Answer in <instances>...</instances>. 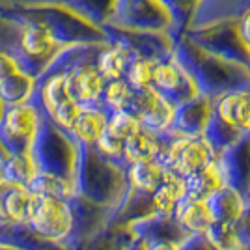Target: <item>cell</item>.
Here are the masks:
<instances>
[{"label":"cell","instance_id":"obj_1","mask_svg":"<svg viewBox=\"0 0 250 250\" xmlns=\"http://www.w3.org/2000/svg\"><path fill=\"white\" fill-rule=\"evenodd\" d=\"M174 56L194 81L200 95H206L213 101L228 92L250 90L249 69L202 51L183 34L174 43Z\"/></svg>","mask_w":250,"mask_h":250},{"label":"cell","instance_id":"obj_2","mask_svg":"<svg viewBox=\"0 0 250 250\" xmlns=\"http://www.w3.org/2000/svg\"><path fill=\"white\" fill-rule=\"evenodd\" d=\"M77 146L79 153L73 176L75 194L101 208L112 209L114 213L129 190L127 168L99 155L94 146Z\"/></svg>","mask_w":250,"mask_h":250},{"label":"cell","instance_id":"obj_3","mask_svg":"<svg viewBox=\"0 0 250 250\" xmlns=\"http://www.w3.org/2000/svg\"><path fill=\"white\" fill-rule=\"evenodd\" d=\"M79 146L67 133L60 131L43 114L40 131L30 147V159L38 174H49L73 185ZM75 188V187H73Z\"/></svg>","mask_w":250,"mask_h":250},{"label":"cell","instance_id":"obj_4","mask_svg":"<svg viewBox=\"0 0 250 250\" xmlns=\"http://www.w3.org/2000/svg\"><path fill=\"white\" fill-rule=\"evenodd\" d=\"M104 26L124 32L170 34L174 40L181 36L170 10L161 0H116Z\"/></svg>","mask_w":250,"mask_h":250},{"label":"cell","instance_id":"obj_5","mask_svg":"<svg viewBox=\"0 0 250 250\" xmlns=\"http://www.w3.org/2000/svg\"><path fill=\"white\" fill-rule=\"evenodd\" d=\"M34 21L43 24L62 49L77 45H103L106 43L103 28H97L88 21L75 15L73 11L60 6H43V8H19Z\"/></svg>","mask_w":250,"mask_h":250},{"label":"cell","instance_id":"obj_6","mask_svg":"<svg viewBox=\"0 0 250 250\" xmlns=\"http://www.w3.org/2000/svg\"><path fill=\"white\" fill-rule=\"evenodd\" d=\"M181 34L202 51L222 58L226 62L237 63L250 71V51L241 40L237 19L213 22L192 30H183Z\"/></svg>","mask_w":250,"mask_h":250},{"label":"cell","instance_id":"obj_7","mask_svg":"<svg viewBox=\"0 0 250 250\" xmlns=\"http://www.w3.org/2000/svg\"><path fill=\"white\" fill-rule=\"evenodd\" d=\"M43 120L32 103L6 106L0 118V149L6 155H28Z\"/></svg>","mask_w":250,"mask_h":250},{"label":"cell","instance_id":"obj_8","mask_svg":"<svg viewBox=\"0 0 250 250\" xmlns=\"http://www.w3.org/2000/svg\"><path fill=\"white\" fill-rule=\"evenodd\" d=\"M215 159L217 157L204 136H179L170 133L167 146L157 161L174 176L187 179L213 165Z\"/></svg>","mask_w":250,"mask_h":250},{"label":"cell","instance_id":"obj_9","mask_svg":"<svg viewBox=\"0 0 250 250\" xmlns=\"http://www.w3.org/2000/svg\"><path fill=\"white\" fill-rule=\"evenodd\" d=\"M26 224L43 239L63 247L73 229V215L69 202L34 194L30 217Z\"/></svg>","mask_w":250,"mask_h":250},{"label":"cell","instance_id":"obj_10","mask_svg":"<svg viewBox=\"0 0 250 250\" xmlns=\"http://www.w3.org/2000/svg\"><path fill=\"white\" fill-rule=\"evenodd\" d=\"M67 202H69L71 215H73V229H71L67 243L63 245V249L81 250L84 243H88L95 233H99L110 222L112 209L92 204L79 194H73Z\"/></svg>","mask_w":250,"mask_h":250},{"label":"cell","instance_id":"obj_11","mask_svg":"<svg viewBox=\"0 0 250 250\" xmlns=\"http://www.w3.org/2000/svg\"><path fill=\"white\" fill-rule=\"evenodd\" d=\"M215 165L222 183L235 188L250 204V135L241 136L235 144L217 155Z\"/></svg>","mask_w":250,"mask_h":250},{"label":"cell","instance_id":"obj_12","mask_svg":"<svg viewBox=\"0 0 250 250\" xmlns=\"http://www.w3.org/2000/svg\"><path fill=\"white\" fill-rule=\"evenodd\" d=\"M106 42L125 47L133 56H146L163 62L174 54L176 40L170 34H144V32H124L116 28H103Z\"/></svg>","mask_w":250,"mask_h":250},{"label":"cell","instance_id":"obj_13","mask_svg":"<svg viewBox=\"0 0 250 250\" xmlns=\"http://www.w3.org/2000/svg\"><path fill=\"white\" fill-rule=\"evenodd\" d=\"M153 90L159 92L163 97H167L174 106L200 95L194 81L185 71V67L177 62L174 54L167 60L157 63L155 77H153Z\"/></svg>","mask_w":250,"mask_h":250},{"label":"cell","instance_id":"obj_14","mask_svg":"<svg viewBox=\"0 0 250 250\" xmlns=\"http://www.w3.org/2000/svg\"><path fill=\"white\" fill-rule=\"evenodd\" d=\"M174 104L167 97L151 90L135 92L133 103L129 106V112L138 118L142 129L151 131L155 135H167L170 133L172 120H174Z\"/></svg>","mask_w":250,"mask_h":250},{"label":"cell","instance_id":"obj_15","mask_svg":"<svg viewBox=\"0 0 250 250\" xmlns=\"http://www.w3.org/2000/svg\"><path fill=\"white\" fill-rule=\"evenodd\" d=\"M94 58H88L84 62L77 63L67 71L69 79V92L73 101L81 108H90V106H101V97L104 90V79L95 69Z\"/></svg>","mask_w":250,"mask_h":250},{"label":"cell","instance_id":"obj_16","mask_svg":"<svg viewBox=\"0 0 250 250\" xmlns=\"http://www.w3.org/2000/svg\"><path fill=\"white\" fill-rule=\"evenodd\" d=\"M213 114V99L196 95L174 108L170 133L179 136H202Z\"/></svg>","mask_w":250,"mask_h":250},{"label":"cell","instance_id":"obj_17","mask_svg":"<svg viewBox=\"0 0 250 250\" xmlns=\"http://www.w3.org/2000/svg\"><path fill=\"white\" fill-rule=\"evenodd\" d=\"M213 112L241 135H250V90L222 94L213 101Z\"/></svg>","mask_w":250,"mask_h":250},{"label":"cell","instance_id":"obj_18","mask_svg":"<svg viewBox=\"0 0 250 250\" xmlns=\"http://www.w3.org/2000/svg\"><path fill=\"white\" fill-rule=\"evenodd\" d=\"M249 6L250 0H198L190 13L185 30L200 28L226 19H237L243 10Z\"/></svg>","mask_w":250,"mask_h":250},{"label":"cell","instance_id":"obj_19","mask_svg":"<svg viewBox=\"0 0 250 250\" xmlns=\"http://www.w3.org/2000/svg\"><path fill=\"white\" fill-rule=\"evenodd\" d=\"M127 228L133 231L136 239L140 241H174L181 243L187 237V233L177 226V222L167 215L151 213L149 217L131 222Z\"/></svg>","mask_w":250,"mask_h":250},{"label":"cell","instance_id":"obj_20","mask_svg":"<svg viewBox=\"0 0 250 250\" xmlns=\"http://www.w3.org/2000/svg\"><path fill=\"white\" fill-rule=\"evenodd\" d=\"M34 194L26 187H0V224H26L30 217Z\"/></svg>","mask_w":250,"mask_h":250},{"label":"cell","instance_id":"obj_21","mask_svg":"<svg viewBox=\"0 0 250 250\" xmlns=\"http://www.w3.org/2000/svg\"><path fill=\"white\" fill-rule=\"evenodd\" d=\"M172 219L176 220L177 226L187 235H204L209 226L215 222L206 202L187 198V196L177 202Z\"/></svg>","mask_w":250,"mask_h":250},{"label":"cell","instance_id":"obj_22","mask_svg":"<svg viewBox=\"0 0 250 250\" xmlns=\"http://www.w3.org/2000/svg\"><path fill=\"white\" fill-rule=\"evenodd\" d=\"M168 138H170V133H167V135H155L151 131L140 129L129 140H125V165L129 167V165H135V163H144V161H155V159H159L161 151L167 146Z\"/></svg>","mask_w":250,"mask_h":250},{"label":"cell","instance_id":"obj_23","mask_svg":"<svg viewBox=\"0 0 250 250\" xmlns=\"http://www.w3.org/2000/svg\"><path fill=\"white\" fill-rule=\"evenodd\" d=\"M206 204L213 215V220L220 224H235L249 206L245 196L228 185H222L219 190H215L206 200Z\"/></svg>","mask_w":250,"mask_h":250},{"label":"cell","instance_id":"obj_24","mask_svg":"<svg viewBox=\"0 0 250 250\" xmlns=\"http://www.w3.org/2000/svg\"><path fill=\"white\" fill-rule=\"evenodd\" d=\"M108 124V112L103 106H90L81 108V112L75 120L69 136L81 146H94L99 136L104 133Z\"/></svg>","mask_w":250,"mask_h":250},{"label":"cell","instance_id":"obj_25","mask_svg":"<svg viewBox=\"0 0 250 250\" xmlns=\"http://www.w3.org/2000/svg\"><path fill=\"white\" fill-rule=\"evenodd\" d=\"M131 60H133V54L125 47L118 45V43L106 42L99 47V51L95 54L94 65L104 79V83H110V81L125 79Z\"/></svg>","mask_w":250,"mask_h":250},{"label":"cell","instance_id":"obj_26","mask_svg":"<svg viewBox=\"0 0 250 250\" xmlns=\"http://www.w3.org/2000/svg\"><path fill=\"white\" fill-rule=\"evenodd\" d=\"M0 245L17 250H65L43 239L28 224H0Z\"/></svg>","mask_w":250,"mask_h":250},{"label":"cell","instance_id":"obj_27","mask_svg":"<svg viewBox=\"0 0 250 250\" xmlns=\"http://www.w3.org/2000/svg\"><path fill=\"white\" fill-rule=\"evenodd\" d=\"M168 176H170V172L157 159L155 161L135 163V165L127 167L129 187L135 188V190H140L144 194H149V196L167 181Z\"/></svg>","mask_w":250,"mask_h":250},{"label":"cell","instance_id":"obj_28","mask_svg":"<svg viewBox=\"0 0 250 250\" xmlns=\"http://www.w3.org/2000/svg\"><path fill=\"white\" fill-rule=\"evenodd\" d=\"M114 2L116 0H56V6L73 11L90 24L103 28L110 17Z\"/></svg>","mask_w":250,"mask_h":250},{"label":"cell","instance_id":"obj_29","mask_svg":"<svg viewBox=\"0 0 250 250\" xmlns=\"http://www.w3.org/2000/svg\"><path fill=\"white\" fill-rule=\"evenodd\" d=\"M36 88V79L30 75L17 71L0 83V103L4 106L30 103Z\"/></svg>","mask_w":250,"mask_h":250},{"label":"cell","instance_id":"obj_30","mask_svg":"<svg viewBox=\"0 0 250 250\" xmlns=\"http://www.w3.org/2000/svg\"><path fill=\"white\" fill-rule=\"evenodd\" d=\"M136 237L127 226H110L106 224L99 233H95L81 250H131Z\"/></svg>","mask_w":250,"mask_h":250},{"label":"cell","instance_id":"obj_31","mask_svg":"<svg viewBox=\"0 0 250 250\" xmlns=\"http://www.w3.org/2000/svg\"><path fill=\"white\" fill-rule=\"evenodd\" d=\"M185 194H187V190H185V179L174 176V174L170 172V176H168L167 181L151 194V208H153V213L172 217L177 202L181 198H185Z\"/></svg>","mask_w":250,"mask_h":250},{"label":"cell","instance_id":"obj_32","mask_svg":"<svg viewBox=\"0 0 250 250\" xmlns=\"http://www.w3.org/2000/svg\"><path fill=\"white\" fill-rule=\"evenodd\" d=\"M36 174L38 172L30 155H6L0 165V179L4 185H19L28 188Z\"/></svg>","mask_w":250,"mask_h":250},{"label":"cell","instance_id":"obj_33","mask_svg":"<svg viewBox=\"0 0 250 250\" xmlns=\"http://www.w3.org/2000/svg\"><path fill=\"white\" fill-rule=\"evenodd\" d=\"M224 183H222V177H220L219 170H217V165L213 163V165H209L208 168H204L202 172L198 174H194V176H190L185 179V190H187V198H192V200H202V202H206V200L215 192V190H219Z\"/></svg>","mask_w":250,"mask_h":250},{"label":"cell","instance_id":"obj_34","mask_svg":"<svg viewBox=\"0 0 250 250\" xmlns=\"http://www.w3.org/2000/svg\"><path fill=\"white\" fill-rule=\"evenodd\" d=\"M202 136H204V140L208 142V146L211 147V151L217 157V155H220L224 149H228L231 144H235L241 136H245V135H241L235 127H231V125H228L226 122H222L219 116L213 112L208 127H206V131H204Z\"/></svg>","mask_w":250,"mask_h":250},{"label":"cell","instance_id":"obj_35","mask_svg":"<svg viewBox=\"0 0 250 250\" xmlns=\"http://www.w3.org/2000/svg\"><path fill=\"white\" fill-rule=\"evenodd\" d=\"M135 97V90L127 84L125 79H118V81H110L104 84L103 97H101V106L108 114L112 112H122V110H129V106L133 103Z\"/></svg>","mask_w":250,"mask_h":250},{"label":"cell","instance_id":"obj_36","mask_svg":"<svg viewBox=\"0 0 250 250\" xmlns=\"http://www.w3.org/2000/svg\"><path fill=\"white\" fill-rule=\"evenodd\" d=\"M157 60L146 58V56H133V60L127 67L125 81L135 90V92H144L153 88V77H155Z\"/></svg>","mask_w":250,"mask_h":250},{"label":"cell","instance_id":"obj_37","mask_svg":"<svg viewBox=\"0 0 250 250\" xmlns=\"http://www.w3.org/2000/svg\"><path fill=\"white\" fill-rule=\"evenodd\" d=\"M28 190L38 196L58 200H69L75 194V188L69 181L56 176H49V174H36L28 185Z\"/></svg>","mask_w":250,"mask_h":250},{"label":"cell","instance_id":"obj_38","mask_svg":"<svg viewBox=\"0 0 250 250\" xmlns=\"http://www.w3.org/2000/svg\"><path fill=\"white\" fill-rule=\"evenodd\" d=\"M204 235L215 250H249L233 224L213 222Z\"/></svg>","mask_w":250,"mask_h":250},{"label":"cell","instance_id":"obj_39","mask_svg":"<svg viewBox=\"0 0 250 250\" xmlns=\"http://www.w3.org/2000/svg\"><path fill=\"white\" fill-rule=\"evenodd\" d=\"M142 129V125L138 122L135 114H131L129 110H122V112H112L108 114V124H106V131L112 136L120 138L125 144V140H129L131 136L138 133Z\"/></svg>","mask_w":250,"mask_h":250},{"label":"cell","instance_id":"obj_40","mask_svg":"<svg viewBox=\"0 0 250 250\" xmlns=\"http://www.w3.org/2000/svg\"><path fill=\"white\" fill-rule=\"evenodd\" d=\"M161 2L170 10L172 17H174V22H176L177 32L181 34L185 30L188 19H190V13H192L198 0H161Z\"/></svg>","mask_w":250,"mask_h":250},{"label":"cell","instance_id":"obj_41","mask_svg":"<svg viewBox=\"0 0 250 250\" xmlns=\"http://www.w3.org/2000/svg\"><path fill=\"white\" fill-rule=\"evenodd\" d=\"M181 250H215L208 243L206 235H187L185 239L179 243Z\"/></svg>","mask_w":250,"mask_h":250},{"label":"cell","instance_id":"obj_42","mask_svg":"<svg viewBox=\"0 0 250 250\" xmlns=\"http://www.w3.org/2000/svg\"><path fill=\"white\" fill-rule=\"evenodd\" d=\"M235 226V229H237V233L241 235V239H243V243L247 245V249L250 250V204L247 206V209H245V213L241 215V219L233 224Z\"/></svg>","mask_w":250,"mask_h":250},{"label":"cell","instance_id":"obj_43","mask_svg":"<svg viewBox=\"0 0 250 250\" xmlns=\"http://www.w3.org/2000/svg\"><path fill=\"white\" fill-rule=\"evenodd\" d=\"M17 71H21V69H19V65L15 62V58L10 56L8 52L0 51V83L4 79H8L10 75L17 73Z\"/></svg>","mask_w":250,"mask_h":250},{"label":"cell","instance_id":"obj_44","mask_svg":"<svg viewBox=\"0 0 250 250\" xmlns=\"http://www.w3.org/2000/svg\"><path fill=\"white\" fill-rule=\"evenodd\" d=\"M237 24H239L241 40H243V43H245V47L250 51V6L249 8H245L243 13L237 17Z\"/></svg>","mask_w":250,"mask_h":250},{"label":"cell","instance_id":"obj_45","mask_svg":"<svg viewBox=\"0 0 250 250\" xmlns=\"http://www.w3.org/2000/svg\"><path fill=\"white\" fill-rule=\"evenodd\" d=\"M144 249L146 250H181L179 243L174 241H144Z\"/></svg>","mask_w":250,"mask_h":250},{"label":"cell","instance_id":"obj_46","mask_svg":"<svg viewBox=\"0 0 250 250\" xmlns=\"http://www.w3.org/2000/svg\"><path fill=\"white\" fill-rule=\"evenodd\" d=\"M131 250H146V249H144V241L136 239L135 243H133V247H131Z\"/></svg>","mask_w":250,"mask_h":250},{"label":"cell","instance_id":"obj_47","mask_svg":"<svg viewBox=\"0 0 250 250\" xmlns=\"http://www.w3.org/2000/svg\"><path fill=\"white\" fill-rule=\"evenodd\" d=\"M4 159H6V153L0 149V165H2V161H4Z\"/></svg>","mask_w":250,"mask_h":250},{"label":"cell","instance_id":"obj_48","mask_svg":"<svg viewBox=\"0 0 250 250\" xmlns=\"http://www.w3.org/2000/svg\"><path fill=\"white\" fill-rule=\"evenodd\" d=\"M4 108H6V106L0 103V118H2V114H4Z\"/></svg>","mask_w":250,"mask_h":250},{"label":"cell","instance_id":"obj_49","mask_svg":"<svg viewBox=\"0 0 250 250\" xmlns=\"http://www.w3.org/2000/svg\"><path fill=\"white\" fill-rule=\"evenodd\" d=\"M0 250H17V249H10V247H2L0 245Z\"/></svg>","mask_w":250,"mask_h":250},{"label":"cell","instance_id":"obj_50","mask_svg":"<svg viewBox=\"0 0 250 250\" xmlns=\"http://www.w3.org/2000/svg\"><path fill=\"white\" fill-rule=\"evenodd\" d=\"M2 185H4V183H2V179H0V187H2Z\"/></svg>","mask_w":250,"mask_h":250}]
</instances>
